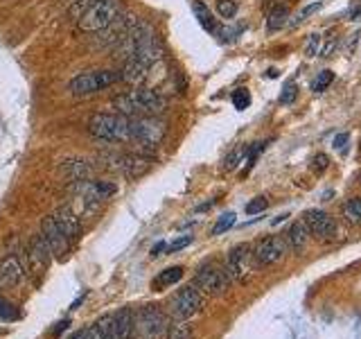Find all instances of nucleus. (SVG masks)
I'll return each instance as SVG.
<instances>
[{
	"label": "nucleus",
	"mask_w": 361,
	"mask_h": 339,
	"mask_svg": "<svg viewBox=\"0 0 361 339\" xmlns=\"http://www.w3.org/2000/svg\"><path fill=\"white\" fill-rule=\"evenodd\" d=\"M244 154H246V147H237V149L233 152V154H230V156L226 158V170H235L239 163H242Z\"/></svg>",
	"instance_id": "nucleus-34"
},
{
	"label": "nucleus",
	"mask_w": 361,
	"mask_h": 339,
	"mask_svg": "<svg viewBox=\"0 0 361 339\" xmlns=\"http://www.w3.org/2000/svg\"><path fill=\"white\" fill-rule=\"evenodd\" d=\"M319 50H321V34H312L309 41H307V46H305V55L316 57L319 55Z\"/></svg>",
	"instance_id": "nucleus-33"
},
{
	"label": "nucleus",
	"mask_w": 361,
	"mask_h": 339,
	"mask_svg": "<svg viewBox=\"0 0 361 339\" xmlns=\"http://www.w3.org/2000/svg\"><path fill=\"white\" fill-rule=\"evenodd\" d=\"M68 339H89V330H77V333H73Z\"/></svg>",
	"instance_id": "nucleus-44"
},
{
	"label": "nucleus",
	"mask_w": 361,
	"mask_h": 339,
	"mask_svg": "<svg viewBox=\"0 0 361 339\" xmlns=\"http://www.w3.org/2000/svg\"><path fill=\"white\" fill-rule=\"evenodd\" d=\"M89 131L98 140L107 143H127L131 140L129 134V118L122 113H93L89 118Z\"/></svg>",
	"instance_id": "nucleus-2"
},
{
	"label": "nucleus",
	"mask_w": 361,
	"mask_h": 339,
	"mask_svg": "<svg viewBox=\"0 0 361 339\" xmlns=\"http://www.w3.org/2000/svg\"><path fill=\"white\" fill-rule=\"evenodd\" d=\"M86 330H89V339H111V335H113V315L100 317L95 324Z\"/></svg>",
	"instance_id": "nucleus-23"
},
{
	"label": "nucleus",
	"mask_w": 361,
	"mask_h": 339,
	"mask_svg": "<svg viewBox=\"0 0 361 339\" xmlns=\"http://www.w3.org/2000/svg\"><path fill=\"white\" fill-rule=\"evenodd\" d=\"M192 12L196 16V21H199V25L205 30V32H210V34H219V25H217V19L210 14V10L205 7L201 0H194L192 3Z\"/></svg>",
	"instance_id": "nucleus-20"
},
{
	"label": "nucleus",
	"mask_w": 361,
	"mask_h": 339,
	"mask_svg": "<svg viewBox=\"0 0 361 339\" xmlns=\"http://www.w3.org/2000/svg\"><path fill=\"white\" fill-rule=\"evenodd\" d=\"M180 278H183V267H167V269H163L160 274L154 278V283H151V287L156 292H160V290H165V287H172L174 283H178Z\"/></svg>",
	"instance_id": "nucleus-22"
},
{
	"label": "nucleus",
	"mask_w": 361,
	"mask_h": 339,
	"mask_svg": "<svg viewBox=\"0 0 361 339\" xmlns=\"http://www.w3.org/2000/svg\"><path fill=\"white\" fill-rule=\"evenodd\" d=\"M332 82H334V73H332V71H323V73L319 75V77L314 80V84H312V91L321 93V91L328 89Z\"/></svg>",
	"instance_id": "nucleus-29"
},
{
	"label": "nucleus",
	"mask_w": 361,
	"mask_h": 339,
	"mask_svg": "<svg viewBox=\"0 0 361 339\" xmlns=\"http://www.w3.org/2000/svg\"><path fill=\"white\" fill-rule=\"evenodd\" d=\"M129 134L145 152H154L160 147L163 138L167 136V125L156 116H138L129 120Z\"/></svg>",
	"instance_id": "nucleus-3"
},
{
	"label": "nucleus",
	"mask_w": 361,
	"mask_h": 339,
	"mask_svg": "<svg viewBox=\"0 0 361 339\" xmlns=\"http://www.w3.org/2000/svg\"><path fill=\"white\" fill-rule=\"evenodd\" d=\"M233 104H235L237 111H244V109H246L248 104H251V95H248L246 89H237V91L233 93Z\"/></svg>",
	"instance_id": "nucleus-30"
},
{
	"label": "nucleus",
	"mask_w": 361,
	"mask_h": 339,
	"mask_svg": "<svg viewBox=\"0 0 361 339\" xmlns=\"http://www.w3.org/2000/svg\"><path fill=\"white\" fill-rule=\"evenodd\" d=\"M167 330V317L154 305L145 308L133 315V337L138 339H158Z\"/></svg>",
	"instance_id": "nucleus-8"
},
{
	"label": "nucleus",
	"mask_w": 361,
	"mask_h": 339,
	"mask_svg": "<svg viewBox=\"0 0 361 339\" xmlns=\"http://www.w3.org/2000/svg\"><path fill=\"white\" fill-rule=\"evenodd\" d=\"M287 19H289V10H287V7H276V10L269 14L266 28H269L271 32H276V30L282 28V25H287Z\"/></svg>",
	"instance_id": "nucleus-26"
},
{
	"label": "nucleus",
	"mask_w": 361,
	"mask_h": 339,
	"mask_svg": "<svg viewBox=\"0 0 361 339\" xmlns=\"http://www.w3.org/2000/svg\"><path fill=\"white\" fill-rule=\"evenodd\" d=\"M287 249L289 247H287L285 237H280V235L264 237V240L257 242V247L253 249L255 265L257 267H271V265H276V262H280L282 258H285Z\"/></svg>",
	"instance_id": "nucleus-10"
},
{
	"label": "nucleus",
	"mask_w": 361,
	"mask_h": 339,
	"mask_svg": "<svg viewBox=\"0 0 361 339\" xmlns=\"http://www.w3.org/2000/svg\"><path fill=\"white\" fill-rule=\"evenodd\" d=\"M253 269H255L253 247L251 244H246V242L235 244V247L228 251V258H226L228 276L237 283H248L251 281V276H253Z\"/></svg>",
	"instance_id": "nucleus-6"
},
{
	"label": "nucleus",
	"mask_w": 361,
	"mask_h": 339,
	"mask_svg": "<svg viewBox=\"0 0 361 339\" xmlns=\"http://www.w3.org/2000/svg\"><path fill=\"white\" fill-rule=\"evenodd\" d=\"M53 219L57 222V226L62 228V233L68 237V240H77L82 235V217L75 213L73 206H59L55 210Z\"/></svg>",
	"instance_id": "nucleus-14"
},
{
	"label": "nucleus",
	"mask_w": 361,
	"mask_h": 339,
	"mask_svg": "<svg viewBox=\"0 0 361 339\" xmlns=\"http://www.w3.org/2000/svg\"><path fill=\"white\" fill-rule=\"evenodd\" d=\"M343 215L350 224L361 226V197H352L346 206H343Z\"/></svg>",
	"instance_id": "nucleus-25"
},
{
	"label": "nucleus",
	"mask_w": 361,
	"mask_h": 339,
	"mask_svg": "<svg viewBox=\"0 0 361 339\" xmlns=\"http://www.w3.org/2000/svg\"><path fill=\"white\" fill-rule=\"evenodd\" d=\"M316 10H321V3H314V5H309V7H305V10L303 12H300L298 16H296V19L294 21H291V25H298V23H303L305 19H307V16H312Z\"/></svg>",
	"instance_id": "nucleus-37"
},
{
	"label": "nucleus",
	"mask_w": 361,
	"mask_h": 339,
	"mask_svg": "<svg viewBox=\"0 0 361 339\" xmlns=\"http://www.w3.org/2000/svg\"><path fill=\"white\" fill-rule=\"evenodd\" d=\"M296 95H298V86L294 82H287L280 93V104H291V102L296 100Z\"/></svg>",
	"instance_id": "nucleus-31"
},
{
	"label": "nucleus",
	"mask_w": 361,
	"mask_h": 339,
	"mask_svg": "<svg viewBox=\"0 0 361 339\" xmlns=\"http://www.w3.org/2000/svg\"><path fill=\"white\" fill-rule=\"evenodd\" d=\"M0 319H5V321H16V319H19V312H16L14 305L3 301V299H0Z\"/></svg>",
	"instance_id": "nucleus-32"
},
{
	"label": "nucleus",
	"mask_w": 361,
	"mask_h": 339,
	"mask_svg": "<svg viewBox=\"0 0 361 339\" xmlns=\"http://www.w3.org/2000/svg\"><path fill=\"white\" fill-rule=\"evenodd\" d=\"M64 172L77 183L89 181L93 176V165L89 163V161H68V163L64 165Z\"/></svg>",
	"instance_id": "nucleus-21"
},
{
	"label": "nucleus",
	"mask_w": 361,
	"mask_h": 339,
	"mask_svg": "<svg viewBox=\"0 0 361 339\" xmlns=\"http://www.w3.org/2000/svg\"><path fill=\"white\" fill-rule=\"evenodd\" d=\"M167 339H194V328L187 321H174L167 326Z\"/></svg>",
	"instance_id": "nucleus-24"
},
{
	"label": "nucleus",
	"mask_w": 361,
	"mask_h": 339,
	"mask_svg": "<svg viewBox=\"0 0 361 339\" xmlns=\"http://www.w3.org/2000/svg\"><path fill=\"white\" fill-rule=\"evenodd\" d=\"M314 163H316V170H319V172H321V170H323V167H328V163H330V161H328V156H323V154H319V156H316V158H314Z\"/></svg>",
	"instance_id": "nucleus-41"
},
{
	"label": "nucleus",
	"mask_w": 361,
	"mask_h": 339,
	"mask_svg": "<svg viewBox=\"0 0 361 339\" xmlns=\"http://www.w3.org/2000/svg\"><path fill=\"white\" fill-rule=\"evenodd\" d=\"M266 77H278V71H276V68H271V71H266Z\"/></svg>",
	"instance_id": "nucleus-45"
},
{
	"label": "nucleus",
	"mask_w": 361,
	"mask_h": 339,
	"mask_svg": "<svg viewBox=\"0 0 361 339\" xmlns=\"http://www.w3.org/2000/svg\"><path fill=\"white\" fill-rule=\"evenodd\" d=\"M307 240H309V231H307L305 222H294V224L289 226L285 242H287V247H289L291 251L300 253V251H303V249L307 247Z\"/></svg>",
	"instance_id": "nucleus-19"
},
{
	"label": "nucleus",
	"mask_w": 361,
	"mask_h": 339,
	"mask_svg": "<svg viewBox=\"0 0 361 339\" xmlns=\"http://www.w3.org/2000/svg\"><path fill=\"white\" fill-rule=\"evenodd\" d=\"M120 14H122V5H120V0H95V3L80 16V23L77 25H80L82 32L98 34L102 30H107Z\"/></svg>",
	"instance_id": "nucleus-4"
},
{
	"label": "nucleus",
	"mask_w": 361,
	"mask_h": 339,
	"mask_svg": "<svg viewBox=\"0 0 361 339\" xmlns=\"http://www.w3.org/2000/svg\"><path fill=\"white\" fill-rule=\"evenodd\" d=\"M41 235L46 237L48 247H50V251L55 253L57 260H66L68 258V253H71V240H68V237L62 233V228L57 226L53 215L43 217V222H41Z\"/></svg>",
	"instance_id": "nucleus-11"
},
{
	"label": "nucleus",
	"mask_w": 361,
	"mask_h": 339,
	"mask_svg": "<svg viewBox=\"0 0 361 339\" xmlns=\"http://www.w3.org/2000/svg\"><path fill=\"white\" fill-rule=\"evenodd\" d=\"M264 208H266V199H264V197H255L253 201H248V203H246V213H248V215H257V213H262Z\"/></svg>",
	"instance_id": "nucleus-35"
},
{
	"label": "nucleus",
	"mask_w": 361,
	"mask_h": 339,
	"mask_svg": "<svg viewBox=\"0 0 361 339\" xmlns=\"http://www.w3.org/2000/svg\"><path fill=\"white\" fill-rule=\"evenodd\" d=\"M113 107L118 109V113L122 116H158L165 111L167 102L165 98L156 91L149 89H133L129 93H122V95L113 98Z\"/></svg>",
	"instance_id": "nucleus-1"
},
{
	"label": "nucleus",
	"mask_w": 361,
	"mask_h": 339,
	"mask_svg": "<svg viewBox=\"0 0 361 339\" xmlns=\"http://www.w3.org/2000/svg\"><path fill=\"white\" fill-rule=\"evenodd\" d=\"M73 3H75V0H73Z\"/></svg>",
	"instance_id": "nucleus-46"
},
{
	"label": "nucleus",
	"mask_w": 361,
	"mask_h": 339,
	"mask_svg": "<svg viewBox=\"0 0 361 339\" xmlns=\"http://www.w3.org/2000/svg\"><path fill=\"white\" fill-rule=\"evenodd\" d=\"M23 274H25V269L16 256H7L3 262H0V285H7V287L19 285Z\"/></svg>",
	"instance_id": "nucleus-16"
},
{
	"label": "nucleus",
	"mask_w": 361,
	"mask_h": 339,
	"mask_svg": "<svg viewBox=\"0 0 361 339\" xmlns=\"http://www.w3.org/2000/svg\"><path fill=\"white\" fill-rule=\"evenodd\" d=\"M262 149H264V143H255V147L248 149V156H246V172L255 165V161H257V156H260Z\"/></svg>",
	"instance_id": "nucleus-36"
},
{
	"label": "nucleus",
	"mask_w": 361,
	"mask_h": 339,
	"mask_svg": "<svg viewBox=\"0 0 361 339\" xmlns=\"http://www.w3.org/2000/svg\"><path fill=\"white\" fill-rule=\"evenodd\" d=\"M303 222L307 226V231L316 237H321V240H330V237L337 235V222H334L325 210H319V208L307 210Z\"/></svg>",
	"instance_id": "nucleus-12"
},
{
	"label": "nucleus",
	"mask_w": 361,
	"mask_h": 339,
	"mask_svg": "<svg viewBox=\"0 0 361 339\" xmlns=\"http://www.w3.org/2000/svg\"><path fill=\"white\" fill-rule=\"evenodd\" d=\"M217 12H219L221 19H235L237 3L235 0H217Z\"/></svg>",
	"instance_id": "nucleus-27"
},
{
	"label": "nucleus",
	"mask_w": 361,
	"mask_h": 339,
	"mask_svg": "<svg viewBox=\"0 0 361 339\" xmlns=\"http://www.w3.org/2000/svg\"><path fill=\"white\" fill-rule=\"evenodd\" d=\"M167 249V244L165 242H158V244H154V249H151V256H158L160 251H165Z\"/></svg>",
	"instance_id": "nucleus-43"
},
{
	"label": "nucleus",
	"mask_w": 361,
	"mask_h": 339,
	"mask_svg": "<svg viewBox=\"0 0 361 339\" xmlns=\"http://www.w3.org/2000/svg\"><path fill=\"white\" fill-rule=\"evenodd\" d=\"M201 308H203L201 292L196 290L194 285H187L183 290H178V294L169 303V312L176 321H187L196 317L201 312Z\"/></svg>",
	"instance_id": "nucleus-9"
},
{
	"label": "nucleus",
	"mask_w": 361,
	"mask_h": 339,
	"mask_svg": "<svg viewBox=\"0 0 361 339\" xmlns=\"http://www.w3.org/2000/svg\"><path fill=\"white\" fill-rule=\"evenodd\" d=\"M228 281L230 276L226 269H221L219 265H214V262H205V265L196 269L194 287L208 296H221L228 290Z\"/></svg>",
	"instance_id": "nucleus-7"
},
{
	"label": "nucleus",
	"mask_w": 361,
	"mask_h": 339,
	"mask_svg": "<svg viewBox=\"0 0 361 339\" xmlns=\"http://www.w3.org/2000/svg\"><path fill=\"white\" fill-rule=\"evenodd\" d=\"M111 339H133V312L124 308L113 315V335Z\"/></svg>",
	"instance_id": "nucleus-18"
},
{
	"label": "nucleus",
	"mask_w": 361,
	"mask_h": 339,
	"mask_svg": "<svg viewBox=\"0 0 361 339\" xmlns=\"http://www.w3.org/2000/svg\"><path fill=\"white\" fill-rule=\"evenodd\" d=\"M348 140H350L348 134H339L337 138H334V147H337L339 152H346L348 149Z\"/></svg>",
	"instance_id": "nucleus-39"
},
{
	"label": "nucleus",
	"mask_w": 361,
	"mask_h": 339,
	"mask_svg": "<svg viewBox=\"0 0 361 339\" xmlns=\"http://www.w3.org/2000/svg\"><path fill=\"white\" fill-rule=\"evenodd\" d=\"M233 224H235V213H223V215L217 219V224H214L212 235H221V233H226Z\"/></svg>",
	"instance_id": "nucleus-28"
},
{
	"label": "nucleus",
	"mask_w": 361,
	"mask_h": 339,
	"mask_svg": "<svg viewBox=\"0 0 361 339\" xmlns=\"http://www.w3.org/2000/svg\"><path fill=\"white\" fill-rule=\"evenodd\" d=\"M334 44H337V41H334L332 34H328V44H323V46H321L319 55H323V57H330V55H332V50H334Z\"/></svg>",
	"instance_id": "nucleus-40"
},
{
	"label": "nucleus",
	"mask_w": 361,
	"mask_h": 339,
	"mask_svg": "<svg viewBox=\"0 0 361 339\" xmlns=\"http://www.w3.org/2000/svg\"><path fill=\"white\" fill-rule=\"evenodd\" d=\"M68 326H71V321H68V319H66V321H59V324H57V328H55V335L59 337V335H62V333H64V330H66Z\"/></svg>",
	"instance_id": "nucleus-42"
},
{
	"label": "nucleus",
	"mask_w": 361,
	"mask_h": 339,
	"mask_svg": "<svg viewBox=\"0 0 361 339\" xmlns=\"http://www.w3.org/2000/svg\"><path fill=\"white\" fill-rule=\"evenodd\" d=\"M120 80V73L115 71H89V73H80L77 77L71 80L68 89H71L73 95H95V93L104 91Z\"/></svg>",
	"instance_id": "nucleus-5"
},
{
	"label": "nucleus",
	"mask_w": 361,
	"mask_h": 339,
	"mask_svg": "<svg viewBox=\"0 0 361 339\" xmlns=\"http://www.w3.org/2000/svg\"><path fill=\"white\" fill-rule=\"evenodd\" d=\"M154 165V158L149 156H142V154H127V156H120V165L118 170L129 176V179H138V176L147 174Z\"/></svg>",
	"instance_id": "nucleus-15"
},
{
	"label": "nucleus",
	"mask_w": 361,
	"mask_h": 339,
	"mask_svg": "<svg viewBox=\"0 0 361 339\" xmlns=\"http://www.w3.org/2000/svg\"><path fill=\"white\" fill-rule=\"evenodd\" d=\"M192 242V235H185V237H178L176 242H172L169 247H167V253H176V251H180V249H185L187 244Z\"/></svg>",
	"instance_id": "nucleus-38"
},
{
	"label": "nucleus",
	"mask_w": 361,
	"mask_h": 339,
	"mask_svg": "<svg viewBox=\"0 0 361 339\" xmlns=\"http://www.w3.org/2000/svg\"><path fill=\"white\" fill-rule=\"evenodd\" d=\"M28 258H30V262H28L30 271H37V274H43V271L48 269L50 258H53V251H50L46 237H43L41 233H37V235L32 237L30 249H28Z\"/></svg>",
	"instance_id": "nucleus-13"
},
{
	"label": "nucleus",
	"mask_w": 361,
	"mask_h": 339,
	"mask_svg": "<svg viewBox=\"0 0 361 339\" xmlns=\"http://www.w3.org/2000/svg\"><path fill=\"white\" fill-rule=\"evenodd\" d=\"M149 71H151V66L142 64V62H136V59H127L122 73H120V80L133 84V86H138V84H142L145 80H147Z\"/></svg>",
	"instance_id": "nucleus-17"
}]
</instances>
